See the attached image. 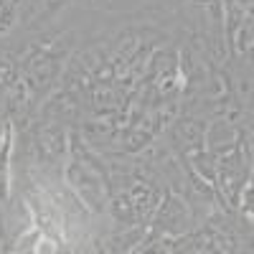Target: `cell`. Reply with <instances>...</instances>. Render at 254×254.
Returning a JSON list of instances; mask_svg holds the SVG:
<instances>
[{"instance_id": "obj_1", "label": "cell", "mask_w": 254, "mask_h": 254, "mask_svg": "<svg viewBox=\"0 0 254 254\" xmlns=\"http://www.w3.org/2000/svg\"><path fill=\"white\" fill-rule=\"evenodd\" d=\"M188 224V208L178 201V198H168V203H163L160 208V226L165 231H181Z\"/></svg>"}, {"instance_id": "obj_2", "label": "cell", "mask_w": 254, "mask_h": 254, "mask_svg": "<svg viewBox=\"0 0 254 254\" xmlns=\"http://www.w3.org/2000/svg\"><path fill=\"white\" fill-rule=\"evenodd\" d=\"M10 150H13V142H10V125H5V132H3V142H0V201L8 198V168H10Z\"/></svg>"}]
</instances>
